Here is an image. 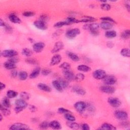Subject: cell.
<instances>
[{"label": "cell", "instance_id": "1", "mask_svg": "<svg viewBox=\"0 0 130 130\" xmlns=\"http://www.w3.org/2000/svg\"><path fill=\"white\" fill-rule=\"evenodd\" d=\"M93 76L94 78L100 80L104 79L106 76V73L105 71L99 69L95 71L93 74Z\"/></svg>", "mask_w": 130, "mask_h": 130}, {"label": "cell", "instance_id": "2", "mask_svg": "<svg viewBox=\"0 0 130 130\" xmlns=\"http://www.w3.org/2000/svg\"><path fill=\"white\" fill-rule=\"evenodd\" d=\"M80 31L78 28H76L70 30L66 33V37L69 39H72L80 34Z\"/></svg>", "mask_w": 130, "mask_h": 130}, {"label": "cell", "instance_id": "3", "mask_svg": "<svg viewBox=\"0 0 130 130\" xmlns=\"http://www.w3.org/2000/svg\"><path fill=\"white\" fill-rule=\"evenodd\" d=\"M18 53L15 50H4L1 53V55L3 57L11 58L12 57H16L17 56Z\"/></svg>", "mask_w": 130, "mask_h": 130}, {"label": "cell", "instance_id": "4", "mask_svg": "<svg viewBox=\"0 0 130 130\" xmlns=\"http://www.w3.org/2000/svg\"><path fill=\"white\" fill-rule=\"evenodd\" d=\"M87 106L85 103L82 101H79L76 103L74 105V107L78 112L79 113H82L85 110Z\"/></svg>", "mask_w": 130, "mask_h": 130}, {"label": "cell", "instance_id": "5", "mask_svg": "<svg viewBox=\"0 0 130 130\" xmlns=\"http://www.w3.org/2000/svg\"><path fill=\"white\" fill-rule=\"evenodd\" d=\"M115 116L117 119L120 120H127L128 118V114L126 112L124 111H116L115 112Z\"/></svg>", "mask_w": 130, "mask_h": 130}, {"label": "cell", "instance_id": "6", "mask_svg": "<svg viewBox=\"0 0 130 130\" xmlns=\"http://www.w3.org/2000/svg\"><path fill=\"white\" fill-rule=\"evenodd\" d=\"M10 130H28L30 128L28 125L22 123H16L12 124L10 128Z\"/></svg>", "mask_w": 130, "mask_h": 130}, {"label": "cell", "instance_id": "7", "mask_svg": "<svg viewBox=\"0 0 130 130\" xmlns=\"http://www.w3.org/2000/svg\"><path fill=\"white\" fill-rule=\"evenodd\" d=\"M108 102L111 106L115 108L119 107L121 105L120 101L116 98H109L108 100Z\"/></svg>", "mask_w": 130, "mask_h": 130}, {"label": "cell", "instance_id": "8", "mask_svg": "<svg viewBox=\"0 0 130 130\" xmlns=\"http://www.w3.org/2000/svg\"><path fill=\"white\" fill-rule=\"evenodd\" d=\"M100 90H101L103 93L108 94H112L115 92V89L110 85H104L100 87Z\"/></svg>", "mask_w": 130, "mask_h": 130}, {"label": "cell", "instance_id": "9", "mask_svg": "<svg viewBox=\"0 0 130 130\" xmlns=\"http://www.w3.org/2000/svg\"><path fill=\"white\" fill-rule=\"evenodd\" d=\"M104 82L107 85H113L116 82V79L113 76H106L104 78Z\"/></svg>", "mask_w": 130, "mask_h": 130}, {"label": "cell", "instance_id": "10", "mask_svg": "<svg viewBox=\"0 0 130 130\" xmlns=\"http://www.w3.org/2000/svg\"><path fill=\"white\" fill-rule=\"evenodd\" d=\"M34 26L37 28L39 29V30H46L47 28V26L46 24V23H44L40 20L35 21V22L34 23Z\"/></svg>", "mask_w": 130, "mask_h": 130}, {"label": "cell", "instance_id": "11", "mask_svg": "<svg viewBox=\"0 0 130 130\" xmlns=\"http://www.w3.org/2000/svg\"><path fill=\"white\" fill-rule=\"evenodd\" d=\"M64 48V44L62 42H57L54 45L53 48L51 50V52L52 53H57L61 51Z\"/></svg>", "mask_w": 130, "mask_h": 130}, {"label": "cell", "instance_id": "12", "mask_svg": "<svg viewBox=\"0 0 130 130\" xmlns=\"http://www.w3.org/2000/svg\"><path fill=\"white\" fill-rule=\"evenodd\" d=\"M45 47V44L43 42H38L33 45L34 51L37 53H39L42 51Z\"/></svg>", "mask_w": 130, "mask_h": 130}, {"label": "cell", "instance_id": "13", "mask_svg": "<svg viewBox=\"0 0 130 130\" xmlns=\"http://www.w3.org/2000/svg\"><path fill=\"white\" fill-rule=\"evenodd\" d=\"M99 28V25L97 23H92L90 24H85L83 26V28L85 30H90V31L98 30Z\"/></svg>", "mask_w": 130, "mask_h": 130}, {"label": "cell", "instance_id": "14", "mask_svg": "<svg viewBox=\"0 0 130 130\" xmlns=\"http://www.w3.org/2000/svg\"><path fill=\"white\" fill-rule=\"evenodd\" d=\"M63 75H64V76L65 77V78L67 79V80H69V81L73 80L75 78L74 74H73L72 72H71L70 70H64Z\"/></svg>", "mask_w": 130, "mask_h": 130}, {"label": "cell", "instance_id": "15", "mask_svg": "<svg viewBox=\"0 0 130 130\" xmlns=\"http://www.w3.org/2000/svg\"><path fill=\"white\" fill-rule=\"evenodd\" d=\"M62 60V57L59 54H56V55L54 56L50 61V65L51 66H54L57 65L60 63Z\"/></svg>", "mask_w": 130, "mask_h": 130}, {"label": "cell", "instance_id": "16", "mask_svg": "<svg viewBox=\"0 0 130 130\" xmlns=\"http://www.w3.org/2000/svg\"><path fill=\"white\" fill-rule=\"evenodd\" d=\"M73 91L76 94L79 95H81V96H83L85 95L86 93L85 91V90L83 88L78 86H75L73 87Z\"/></svg>", "mask_w": 130, "mask_h": 130}, {"label": "cell", "instance_id": "17", "mask_svg": "<svg viewBox=\"0 0 130 130\" xmlns=\"http://www.w3.org/2000/svg\"><path fill=\"white\" fill-rule=\"evenodd\" d=\"M15 105L17 106H19L23 109L26 108L28 106V103L23 99H18L16 100Z\"/></svg>", "mask_w": 130, "mask_h": 130}, {"label": "cell", "instance_id": "18", "mask_svg": "<svg viewBox=\"0 0 130 130\" xmlns=\"http://www.w3.org/2000/svg\"><path fill=\"white\" fill-rule=\"evenodd\" d=\"M101 27L103 28V30H110V29L112 28L113 27V24L111 23L107 22H103L101 23Z\"/></svg>", "mask_w": 130, "mask_h": 130}, {"label": "cell", "instance_id": "19", "mask_svg": "<svg viewBox=\"0 0 130 130\" xmlns=\"http://www.w3.org/2000/svg\"><path fill=\"white\" fill-rule=\"evenodd\" d=\"M38 88L41 90H43L46 92H50L51 90V88L49 86L47 85H45L44 83H39L37 85Z\"/></svg>", "mask_w": 130, "mask_h": 130}, {"label": "cell", "instance_id": "20", "mask_svg": "<svg viewBox=\"0 0 130 130\" xmlns=\"http://www.w3.org/2000/svg\"><path fill=\"white\" fill-rule=\"evenodd\" d=\"M49 127L56 130L61 129L62 128L60 123L57 120H53L51 121V122L49 123Z\"/></svg>", "mask_w": 130, "mask_h": 130}, {"label": "cell", "instance_id": "21", "mask_svg": "<svg viewBox=\"0 0 130 130\" xmlns=\"http://www.w3.org/2000/svg\"><path fill=\"white\" fill-rule=\"evenodd\" d=\"M9 19L10 22L14 23H19L21 22V20L14 14H11L9 16Z\"/></svg>", "mask_w": 130, "mask_h": 130}, {"label": "cell", "instance_id": "22", "mask_svg": "<svg viewBox=\"0 0 130 130\" xmlns=\"http://www.w3.org/2000/svg\"><path fill=\"white\" fill-rule=\"evenodd\" d=\"M4 65L5 68L8 70H13L16 68V67L15 64H14L13 62H12L9 61L5 62Z\"/></svg>", "mask_w": 130, "mask_h": 130}, {"label": "cell", "instance_id": "23", "mask_svg": "<svg viewBox=\"0 0 130 130\" xmlns=\"http://www.w3.org/2000/svg\"><path fill=\"white\" fill-rule=\"evenodd\" d=\"M67 55L70 58L75 62H78L79 61V57L75 53L72 52H67Z\"/></svg>", "mask_w": 130, "mask_h": 130}, {"label": "cell", "instance_id": "24", "mask_svg": "<svg viewBox=\"0 0 130 130\" xmlns=\"http://www.w3.org/2000/svg\"><path fill=\"white\" fill-rule=\"evenodd\" d=\"M52 83L53 87H54V89L60 92H62V89H62V87L61 86L59 81L57 80H54Z\"/></svg>", "mask_w": 130, "mask_h": 130}, {"label": "cell", "instance_id": "25", "mask_svg": "<svg viewBox=\"0 0 130 130\" xmlns=\"http://www.w3.org/2000/svg\"><path fill=\"white\" fill-rule=\"evenodd\" d=\"M40 73V69L39 68H37L36 69H34L33 70V72L31 73L30 75V77L31 79L35 78L37 77L38 76Z\"/></svg>", "mask_w": 130, "mask_h": 130}, {"label": "cell", "instance_id": "26", "mask_svg": "<svg viewBox=\"0 0 130 130\" xmlns=\"http://www.w3.org/2000/svg\"><path fill=\"white\" fill-rule=\"evenodd\" d=\"M77 69L81 71V72H89V71H90L91 68H90V67L85 65H79L78 67H77Z\"/></svg>", "mask_w": 130, "mask_h": 130}, {"label": "cell", "instance_id": "27", "mask_svg": "<svg viewBox=\"0 0 130 130\" xmlns=\"http://www.w3.org/2000/svg\"><path fill=\"white\" fill-rule=\"evenodd\" d=\"M116 33L115 31H107L105 33V35L106 37L107 38H109V39H112V38H114L116 36Z\"/></svg>", "mask_w": 130, "mask_h": 130}, {"label": "cell", "instance_id": "28", "mask_svg": "<svg viewBox=\"0 0 130 130\" xmlns=\"http://www.w3.org/2000/svg\"><path fill=\"white\" fill-rule=\"evenodd\" d=\"M101 129L104 130H116V128L110 124L105 123L102 124Z\"/></svg>", "mask_w": 130, "mask_h": 130}, {"label": "cell", "instance_id": "29", "mask_svg": "<svg viewBox=\"0 0 130 130\" xmlns=\"http://www.w3.org/2000/svg\"><path fill=\"white\" fill-rule=\"evenodd\" d=\"M68 25H70V24L68 22V21L66 20L64 21H62V22H60L56 23L55 24H54V26L56 28H59L65 26H68Z\"/></svg>", "mask_w": 130, "mask_h": 130}, {"label": "cell", "instance_id": "30", "mask_svg": "<svg viewBox=\"0 0 130 130\" xmlns=\"http://www.w3.org/2000/svg\"><path fill=\"white\" fill-rule=\"evenodd\" d=\"M22 53L23 55L24 56L27 57H30L32 56L33 54V52L30 49L27 48H23L22 50Z\"/></svg>", "mask_w": 130, "mask_h": 130}, {"label": "cell", "instance_id": "31", "mask_svg": "<svg viewBox=\"0 0 130 130\" xmlns=\"http://www.w3.org/2000/svg\"><path fill=\"white\" fill-rule=\"evenodd\" d=\"M0 107H1V110L2 112V113L5 115V116H8L11 113L10 111L8 109V108H6L5 107H4L2 104L0 106Z\"/></svg>", "mask_w": 130, "mask_h": 130}, {"label": "cell", "instance_id": "32", "mask_svg": "<svg viewBox=\"0 0 130 130\" xmlns=\"http://www.w3.org/2000/svg\"><path fill=\"white\" fill-rule=\"evenodd\" d=\"M17 95V93L14 90H10L7 92V97L9 99L14 98L16 97Z\"/></svg>", "mask_w": 130, "mask_h": 130}, {"label": "cell", "instance_id": "33", "mask_svg": "<svg viewBox=\"0 0 130 130\" xmlns=\"http://www.w3.org/2000/svg\"><path fill=\"white\" fill-rule=\"evenodd\" d=\"M67 124L69 127L74 130H77L79 128V125L78 124L74 123V121H70V122L69 121V122L67 123Z\"/></svg>", "mask_w": 130, "mask_h": 130}, {"label": "cell", "instance_id": "34", "mask_svg": "<svg viewBox=\"0 0 130 130\" xmlns=\"http://www.w3.org/2000/svg\"><path fill=\"white\" fill-rule=\"evenodd\" d=\"M120 54L121 56L124 57H129L130 56V52L129 48H123L120 51Z\"/></svg>", "mask_w": 130, "mask_h": 130}, {"label": "cell", "instance_id": "35", "mask_svg": "<svg viewBox=\"0 0 130 130\" xmlns=\"http://www.w3.org/2000/svg\"><path fill=\"white\" fill-rule=\"evenodd\" d=\"M4 107L6 108H9L10 107V102L8 97H5L2 100V104Z\"/></svg>", "mask_w": 130, "mask_h": 130}, {"label": "cell", "instance_id": "36", "mask_svg": "<svg viewBox=\"0 0 130 130\" xmlns=\"http://www.w3.org/2000/svg\"><path fill=\"white\" fill-rule=\"evenodd\" d=\"M96 19L93 17L91 16H85V18L80 20V22L83 23H90V22H93L95 21Z\"/></svg>", "mask_w": 130, "mask_h": 130}, {"label": "cell", "instance_id": "37", "mask_svg": "<svg viewBox=\"0 0 130 130\" xmlns=\"http://www.w3.org/2000/svg\"><path fill=\"white\" fill-rule=\"evenodd\" d=\"M130 36V31L129 30H127L123 32L121 34V37L124 39H128Z\"/></svg>", "mask_w": 130, "mask_h": 130}, {"label": "cell", "instance_id": "38", "mask_svg": "<svg viewBox=\"0 0 130 130\" xmlns=\"http://www.w3.org/2000/svg\"><path fill=\"white\" fill-rule=\"evenodd\" d=\"M28 73L25 71H22L19 73V78L22 80H25L28 78Z\"/></svg>", "mask_w": 130, "mask_h": 130}, {"label": "cell", "instance_id": "39", "mask_svg": "<svg viewBox=\"0 0 130 130\" xmlns=\"http://www.w3.org/2000/svg\"><path fill=\"white\" fill-rule=\"evenodd\" d=\"M85 75H84L83 74L79 73V74H77L76 76H75L74 79L77 82H80L83 80V79H85Z\"/></svg>", "mask_w": 130, "mask_h": 130}, {"label": "cell", "instance_id": "40", "mask_svg": "<svg viewBox=\"0 0 130 130\" xmlns=\"http://www.w3.org/2000/svg\"><path fill=\"white\" fill-rule=\"evenodd\" d=\"M65 118L69 121H74L75 120V117L70 113H67L65 114Z\"/></svg>", "mask_w": 130, "mask_h": 130}, {"label": "cell", "instance_id": "41", "mask_svg": "<svg viewBox=\"0 0 130 130\" xmlns=\"http://www.w3.org/2000/svg\"><path fill=\"white\" fill-rule=\"evenodd\" d=\"M20 97L22 98V99L24 100H28L30 98V94L25 91L22 92V93H20Z\"/></svg>", "mask_w": 130, "mask_h": 130}, {"label": "cell", "instance_id": "42", "mask_svg": "<svg viewBox=\"0 0 130 130\" xmlns=\"http://www.w3.org/2000/svg\"><path fill=\"white\" fill-rule=\"evenodd\" d=\"M60 67L62 69H64V70H70L71 66H70V65L69 63H68V62H64L61 64Z\"/></svg>", "mask_w": 130, "mask_h": 130}, {"label": "cell", "instance_id": "43", "mask_svg": "<svg viewBox=\"0 0 130 130\" xmlns=\"http://www.w3.org/2000/svg\"><path fill=\"white\" fill-rule=\"evenodd\" d=\"M101 9H103V10L108 11L110 10L111 6L108 4L104 3V4H101Z\"/></svg>", "mask_w": 130, "mask_h": 130}, {"label": "cell", "instance_id": "44", "mask_svg": "<svg viewBox=\"0 0 130 130\" xmlns=\"http://www.w3.org/2000/svg\"><path fill=\"white\" fill-rule=\"evenodd\" d=\"M26 62L27 63L31 64V65H37L38 64V61L35 60L34 58H28L26 60Z\"/></svg>", "mask_w": 130, "mask_h": 130}, {"label": "cell", "instance_id": "45", "mask_svg": "<svg viewBox=\"0 0 130 130\" xmlns=\"http://www.w3.org/2000/svg\"><path fill=\"white\" fill-rule=\"evenodd\" d=\"M60 83L61 86L62 87V89H66L67 87L68 86V82L67 81L63 80V79H61L60 81H58Z\"/></svg>", "mask_w": 130, "mask_h": 130}, {"label": "cell", "instance_id": "46", "mask_svg": "<svg viewBox=\"0 0 130 130\" xmlns=\"http://www.w3.org/2000/svg\"><path fill=\"white\" fill-rule=\"evenodd\" d=\"M49 127V123L47 121H43L40 124V128L42 129H46Z\"/></svg>", "mask_w": 130, "mask_h": 130}, {"label": "cell", "instance_id": "47", "mask_svg": "<svg viewBox=\"0 0 130 130\" xmlns=\"http://www.w3.org/2000/svg\"><path fill=\"white\" fill-rule=\"evenodd\" d=\"M66 20L68 21L70 24H71L72 23H78L80 22V20L75 19V18H73V17H69V18H67Z\"/></svg>", "mask_w": 130, "mask_h": 130}, {"label": "cell", "instance_id": "48", "mask_svg": "<svg viewBox=\"0 0 130 130\" xmlns=\"http://www.w3.org/2000/svg\"><path fill=\"white\" fill-rule=\"evenodd\" d=\"M23 15L26 17H32L35 15V13L32 11H25L23 12Z\"/></svg>", "mask_w": 130, "mask_h": 130}, {"label": "cell", "instance_id": "49", "mask_svg": "<svg viewBox=\"0 0 130 130\" xmlns=\"http://www.w3.org/2000/svg\"><path fill=\"white\" fill-rule=\"evenodd\" d=\"M51 72V70L46 68V69H43L41 73H42V74L44 75V76H47V75L50 74Z\"/></svg>", "mask_w": 130, "mask_h": 130}, {"label": "cell", "instance_id": "50", "mask_svg": "<svg viewBox=\"0 0 130 130\" xmlns=\"http://www.w3.org/2000/svg\"><path fill=\"white\" fill-rule=\"evenodd\" d=\"M101 19L104 20V22H109L111 23H115V21L113 19H112L110 17H105L101 18Z\"/></svg>", "mask_w": 130, "mask_h": 130}, {"label": "cell", "instance_id": "51", "mask_svg": "<svg viewBox=\"0 0 130 130\" xmlns=\"http://www.w3.org/2000/svg\"><path fill=\"white\" fill-rule=\"evenodd\" d=\"M58 112L60 113H62V114H66L67 113H70V111L68 110V109H65L64 108H60L58 109Z\"/></svg>", "mask_w": 130, "mask_h": 130}, {"label": "cell", "instance_id": "52", "mask_svg": "<svg viewBox=\"0 0 130 130\" xmlns=\"http://www.w3.org/2000/svg\"><path fill=\"white\" fill-rule=\"evenodd\" d=\"M40 20L42 21L44 23H46L47 21L49 20V17L46 15H43L40 16Z\"/></svg>", "mask_w": 130, "mask_h": 130}, {"label": "cell", "instance_id": "53", "mask_svg": "<svg viewBox=\"0 0 130 130\" xmlns=\"http://www.w3.org/2000/svg\"><path fill=\"white\" fill-rule=\"evenodd\" d=\"M8 61L12 62H13V63H14V64H16V62H18L19 59L17 57H12L10 58Z\"/></svg>", "mask_w": 130, "mask_h": 130}, {"label": "cell", "instance_id": "54", "mask_svg": "<svg viewBox=\"0 0 130 130\" xmlns=\"http://www.w3.org/2000/svg\"><path fill=\"white\" fill-rule=\"evenodd\" d=\"M23 110V108L19 107V106H17L14 108V111L16 113H18L22 112Z\"/></svg>", "mask_w": 130, "mask_h": 130}, {"label": "cell", "instance_id": "55", "mask_svg": "<svg viewBox=\"0 0 130 130\" xmlns=\"http://www.w3.org/2000/svg\"><path fill=\"white\" fill-rule=\"evenodd\" d=\"M4 28H5L6 30L7 31V32H11L12 30V28L9 26V25H8L6 23H5V26H4Z\"/></svg>", "mask_w": 130, "mask_h": 130}, {"label": "cell", "instance_id": "56", "mask_svg": "<svg viewBox=\"0 0 130 130\" xmlns=\"http://www.w3.org/2000/svg\"><path fill=\"white\" fill-rule=\"evenodd\" d=\"M82 129L83 130H89L90 129V128L87 124H85L82 125Z\"/></svg>", "mask_w": 130, "mask_h": 130}, {"label": "cell", "instance_id": "57", "mask_svg": "<svg viewBox=\"0 0 130 130\" xmlns=\"http://www.w3.org/2000/svg\"><path fill=\"white\" fill-rule=\"evenodd\" d=\"M29 108H30V110L32 112H34L37 110V108L34 105H30Z\"/></svg>", "mask_w": 130, "mask_h": 130}, {"label": "cell", "instance_id": "58", "mask_svg": "<svg viewBox=\"0 0 130 130\" xmlns=\"http://www.w3.org/2000/svg\"><path fill=\"white\" fill-rule=\"evenodd\" d=\"M90 33H91V34L94 36H97L99 35V32L98 30L90 31Z\"/></svg>", "mask_w": 130, "mask_h": 130}, {"label": "cell", "instance_id": "59", "mask_svg": "<svg viewBox=\"0 0 130 130\" xmlns=\"http://www.w3.org/2000/svg\"><path fill=\"white\" fill-rule=\"evenodd\" d=\"M17 71L15 70H13L11 72V76L14 77V78L17 76Z\"/></svg>", "mask_w": 130, "mask_h": 130}, {"label": "cell", "instance_id": "60", "mask_svg": "<svg viewBox=\"0 0 130 130\" xmlns=\"http://www.w3.org/2000/svg\"><path fill=\"white\" fill-rule=\"evenodd\" d=\"M107 46L109 48H112L114 46V44L111 42H109L107 43Z\"/></svg>", "mask_w": 130, "mask_h": 130}, {"label": "cell", "instance_id": "61", "mask_svg": "<svg viewBox=\"0 0 130 130\" xmlns=\"http://www.w3.org/2000/svg\"><path fill=\"white\" fill-rule=\"evenodd\" d=\"M5 87H6V85H5V84H4L2 82H1V90H3V89H5Z\"/></svg>", "mask_w": 130, "mask_h": 130}, {"label": "cell", "instance_id": "62", "mask_svg": "<svg viewBox=\"0 0 130 130\" xmlns=\"http://www.w3.org/2000/svg\"><path fill=\"white\" fill-rule=\"evenodd\" d=\"M5 23H4L2 19H1L0 20V25H1V27H4V26H5Z\"/></svg>", "mask_w": 130, "mask_h": 130}, {"label": "cell", "instance_id": "63", "mask_svg": "<svg viewBox=\"0 0 130 130\" xmlns=\"http://www.w3.org/2000/svg\"><path fill=\"white\" fill-rule=\"evenodd\" d=\"M125 7H126V8L127 9L128 12H130V6L129 5V4H125Z\"/></svg>", "mask_w": 130, "mask_h": 130}, {"label": "cell", "instance_id": "64", "mask_svg": "<svg viewBox=\"0 0 130 130\" xmlns=\"http://www.w3.org/2000/svg\"><path fill=\"white\" fill-rule=\"evenodd\" d=\"M3 119V116H2V115L1 114V115H0V120L2 121Z\"/></svg>", "mask_w": 130, "mask_h": 130}]
</instances>
